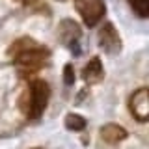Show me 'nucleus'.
I'll return each mask as SVG.
<instances>
[{
  "label": "nucleus",
  "instance_id": "f03ea898",
  "mask_svg": "<svg viewBox=\"0 0 149 149\" xmlns=\"http://www.w3.org/2000/svg\"><path fill=\"white\" fill-rule=\"evenodd\" d=\"M11 56H13V63L22 67L24 71H37V69H41L45 65L47 58H49V52L45 49H41V47H37L36 43H32L30 47L17 50Z\"/></svg>",
  "mask_w": 149,
  "mask_h": 149
},
{
  "label": "nucleus",
  "instance_id": "f8f14e48",
  "mask_svg": "<svg viewBox=\"0 0 149 149\" xmlns=\"http://www.w3.org/2000/svg\"><path fill=\"white\" fill-rule=\"evenodd\" d=\"M32 149H41V147H32Z\"/></svg>",
  "mask_w": 149,
  "mask_h": 149
},
{
  "label": "nucleus",
  "instance_id": "0eeeda50",
  "mask_svg": "<svg viewBox=\"0 0 149 149\" xmlns=\"http://www.w3.org/2000/svg\"><path fill=\"white\" fill-rule=\"evenodd\" d=\"M82 77L88 84H99L104 77V71H102V63L99 58H91L90 62L84 65V71H82Z\"/></svg>",
  "mask_w": 149,
  "mask_h": 149
},
{
  "label": "nucleus",
  "instance_id": "f257e3e1",
  "mask_svg": "<svg viewBox=\"0 0 149 149\" xmlns=\"http://www.w3.org/2000/svg\"><path fill=\"white\" fill-rule=\"evenodd\" d=\"M49 97H50L49 84L45 80H32L21 97V108L26 114V118L30 119L39 118L49 104Z\"/></svg>",
  "mask_w": 149,
  "mask_h": 149
},
{
  "label": "nucleus",
  "instance_id": "423d86ee",
  "mask_svg": "<svg viewBox=\"0 0 149 149\" xmlns=\"http://www.w3.org/2000/svg\"><path fill=\"white\" fill-rule=\"evenodd\" d=\"M101 138L104 140L106 143L114 146V143H119L121 140L127 138V130L118 123H106V125L101 127Z\"/></svg>",
  "mask_w": 149,
  "mask_h": 149
},
{
  "label": "nucleus",
  "instance_id": "1a4fd4ad",
  "mask_svg": "<svg viewBox=\"0 0 149 149\" xmlns=\"http://www.w3.org/2000/svg\"><path fill=\"white\" fill-rule=\"evenodd\" d=\"M130 4H132V9L142 19H146L149 15V0H130Z\"/></svg>",
  "mask_w": 149,
  "mask_h": 149
},
{
  "label": "nucleus",
  "instance_id": "9d476101",
  "mask_svg": "<svg viewBox=\"0 0 149 149\" xmlns=\"http://www.w3.org/2000/svg\"><path fill=\"white\" fill-rule=\"evenodd\" d=\"M65 84H67V86L74 84V74H73V67H71V65H65Z\"/></svg>",
  "mask_w": 149,
  "mask_h": 149
},
{
  "label": "nucleus",
  "instance_id": "6e6552de",
  "mask_svg": "<svg viewBox=\"0 0 149 149\" xmlns=\"http://www.w3.org/2000/svg\"><path fill=\"white\" fill-rule=\"evenodd\" d=\"M65 129L73 130V132H78V130L86 129V119L78 114H67L65 116Z\"/></svg>",
  "mask_w": 149,
  "mask_h": 149
},
{
  "label": "nucleus",
  "instance_id": "7ed1b4c3",
  "mask_svg": "<svg viewBox=\"0 0 149 149\" xmlns=\"http://www.w3.org/2000/svg\"><path fill=\"white\" fill-rule=\"evenodd\" d=\"M74 8L88 26H95L106 13V6L102 0H74Z\"/></svg>",
  "mask_w": 149,
  "mask_h": 149
},
{
  "label": "nucleus",
  "instance_id": "39448f33",
  "mask_svg": "<svg viewBox=\"0 0 149 149\" xmlns=\"http://www.w3.org/2000/svg\"><path fill=\"white\" fill-rule=\"evenodd\" d=\"M99 47L108 54H118L121 50V39L118 30L114 28L112 22H104L99 30Z\"/></svg>",
  "mask_w": 149,
  "mask_h": 149
},
{
  "label": "nucleus",
  "instance_id": "9b49d317",
  "mask_svg": "<svg viewBox=\"0 0 149 149\" xmlns=\"http://www.w3.org/2000/svg\"><path fill=\"white\" fill-rule=\"evenodd\" d=\"M22 2H24V4H32V2H34V0H22Z\"/></svg>",
  "mask_w": 149,
  "mask_h": 149
},
{
  "label": "nucleus",
  "instance_id": "20e7f679",
  "mask_svg": "<svg viewBox=\"0 0 149 149\" xmlns=\"http://www.w3.org/2000/svg\"><path fill=\"white\" fill-rule=\"evenodd\" d=\"M129 110L134 119L146 123L149 119V91L147 88H140L130 95L129 99Z\"/></svg>",
  "mask_w": 149,
  "mask_h": 149
}]
</instances>
